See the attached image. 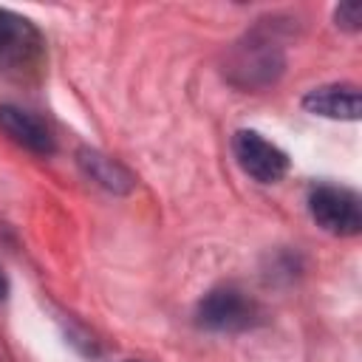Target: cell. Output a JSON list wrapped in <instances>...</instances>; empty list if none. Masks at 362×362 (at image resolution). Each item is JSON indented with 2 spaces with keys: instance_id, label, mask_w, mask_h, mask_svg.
<instances>
[{
  "instance_id": "6da1fadb",
  "label": "cell",
  "mask_w": 362,
  "mask_h": 362,
  "mask_svg": "<svg viewBox=\"0 0 362 362\" xmlns=\"http://www.w3.org/2000/svg\"><path fill=\"white\" fill-rule=\"evenodd\" d=\"M45 62V40L40 28L8 8H0V74L25 79L40 74Z\"/></svg>"
},
{
  "instance_id": "7a4b0ae2",
  "label": "cell",
  "mask_w": 362,
  "mask_h": 362,
  "mask_svg": "<svg viewBox=\"0 0 362 362\" xmlns=\"http://www.w3.org/2000/svg\"><path fill=\"white\" fill-rule=\"evenodd\" d=\"M195 320L206 331L238 334V331L255 328L263 320V311H260L257 300L249 297L243 288H238V286H215L201 297V303L195 308Z\"/></svg>"
},
{
  "instance_id": "3957f363",
  "label": "cell",
  "mask_w": 362,
  "mask_h": 362,
  "mask_svg": "<svg viewBox=\"0 0 362 362\" xmlns=\"http://www.w3.org/2000/svg\"><path fill=\"white\" fill-rule=\"evenodd\" d=\"M283 65H286V59H283L280 45L272 37L252 31L232 51L226 71H229L232 82L240 88H266L283 74Z\"/></svg>"
},
{
  "instance_id": "277c9868",
  "label": "cell",
  "mask_w": 362,
  "mask_h": 362,
  "mask_svg": "<svg viewBox=\"0 0 362 362\" xmlns=\"http://www.w3.org/2000/svg\"><path fill=\"white\" fill-rule=\"evenodd\" d=\"M308 212L331 235L354 238L362 232V204L359 195L348 187L334 184H317L308 192Z\"/></svg>"
},
{
  "instance_id": "5b68a950",
  "label": "cell",
  "mask_w": 362,
  "mask_h": 362,
  "mask_svg": "<svg viewBox=\"0 0 362 362\" xmlns=\"http://www.w3.org/2000/svg\"><path fill=\"white\" fill-rule=\"evenodd\" d=\"M232 153L240 170L257 184H277L288 173V156L257 130H238L232 139Z\"/></svg>"
},
{
  "instance_id": "8992f818",
  "label": "cell",
  "mask_w": 362,
  "mask_h": 362,
  "mask_svg": "<svg viewBox=\"0 0 362 362\" xmlns=\"http://www.w3.org/2000/svg\"><path fill=\"white\" fill-rule=\"evenodd\" d=\"M303 107L314 116H325V119H345V122H356L362 113V96L356 85L348 82H337V85H320L311 88L303 96Z\"/></svg>"
},
{
  "instance_id": "52a82bcc",
  "label": "cell",
  "mask_w": 362,
  "mask_h": 362,
  "mask_svg": "<svg viewBox=\"0 0 362 362\" xmlns=\"http://www.w3.org/2000/svg\"><path fill=\"white\" fill-rule=\"evenodd\" d=\"M0 127L6 130V136L17 144H23L25 150L37 153V156H51L54 153V136L51 130L31 113L14 107V105H3L0 107Z\"/></svg>"
},
{
  "instance_id": "ba28073f",
  "label": "cell",
  "mask_w": 362,
  "mask_h": 362,
  "mask_svg": "<svg viewBox=\"0 0 362 362\" xmlns=\"http://www.w3.org/2000/svg\"><path fill=\"white\" fill-rule=\"evenodd\" d=\"M79 167L85 170L88 178H93L96 184H102L105 189L110 192H130L133 189V175L119 164L113 161L110 156H102L96 150H79Z\"/></svg>"
},
{
  "instance_id": "9c48e42d",
  "label": "cell",
  "mask_w": 362,
  "mask_h": 362,
  "mask_svg": "<svg viewBox=\"0 0 362 362\" xmlns=\"http://www.w3.org/2000/svg\"><path fill=\"white\" fill-rule=\"evenodd\" d=\"M334 20H337V25L345 28V31H359V25H362V3H356V0L339 3V6L334 8Z\"/></svg>"
},
{
  "instance_id": "30bf717a",
  "label": "cell",
  "mask_w": 362,
  "mask_h": 362,
  "mask_svg": "<svg viewBox=\"0 0 362 362\" xmlns=\"http://www.w3.org/2000/svg\"><path fill=\"white\" fill-rule=\"evenodd\" d=\"M6 294H8V280H6V274L0 269V300H6Z\"/></svg>"
},
{
  "instance_id": "8fae6325",
  "label": "cell",
  "mask_w": 362,
  "mask_h": 362,
  "mask_svg": "<svg viewBox=\"0 0 362 362\" xmlns=\"http://www.w3.org/2000/svg\"><path fill=\"white\" fill-rule=\"evenodd\" d=\"M127 362H139V359H127Z\"/></svg>"
}]
</instances>
